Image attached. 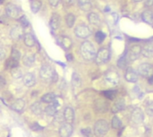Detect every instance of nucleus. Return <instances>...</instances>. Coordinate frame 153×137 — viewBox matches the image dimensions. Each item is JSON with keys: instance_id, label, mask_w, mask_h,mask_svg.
<instances>
[{"instance_id": "obj_17", "label": "nucleus", "mask_w": 153, "mask_h": 137, "mask_svg": "<svg viewBox=\"0 0 153 137\" xmlns=\"http://www.w3.org/2000/svg\"><path fill=\"white\" fill-rule=\"evenodd\" d=\"M141 55L145 58H152L153 57V44L148 43L143 48H141Z\"/></svg>"}, {"instance_id": "obj_29", "label": "nucleus", "mask_w": 153, "mask_h": 137, "mask_svg": "<svg viewBox=\"0 0 153 137\" xmlns=\"http://www.w3.org/2000/svg\"><path fill=\"white\" fill-rule=\"evenodd\" d=\"M60 42H61V45L63 46V48L66 49H70L72 45H73V41H72V40L68 37H63Z\"/></svg>"}, {"instance_id": "obj_31", "label": "nucleus", "mask_w": 153, "mask_h": 137, "mask_svg": "<svg viewBox=\"0 0 153 137\" xmlns=\"http://www.w3.org/2000/svg\"><path fill=\"white\" fill-rule=\"evenodd\" d=\"M55 99H56V97H55V94L54 93H47L44 96H42L41 100L45 103H52L53 100Z\"/></svg>"}, {"instance_id": "obj_43", "label": "nucleus", "mask_w": 153, "mask_h": 137, "mask_svg": "<svg viewBox=\"0 0 153 137\" xmlns=\"http://www.w3.org/2000/svg\"><path fill=\"white\" fill-rule=\"evenodd\" d=\"M61 0H48L49 5L53 7H57L59 4H60Z\"/></svg>"}, {"instance_id": "obj_14", "label": "nucleus", "mask_w": 153, "mask_h": 137, "mask_svg": "<svg viewBox=\"0 0 153 137\" xmlns=\"http://www.w3.org/2000/svg\"><path fill=\"white\" fill-rule=\"evenodd\" d=\"M124 108H125V102H124V100L123 99H117L114 103V105L112 106L111 110H112V112L114 114H116V113H118V112L124 110Z\"/></svg>"}, {"instance_id": "obj_50", "label": "nucleus", "mask_w": 153, "mask_h": 137, "mask_svg": "<svg viewBox=\"0 0 153 137\" xmlns=\"http://www.w3.org/2000/svg\"><path fill=\"white\" fill-rule=\"evenodd\" d=\"M133 2H141V1H142V0H133Z\"/></svg>"}, {"instance_id": "obj_27", "label": "nucleus", "mask_w": 153, "mask_h": 137, "mask_svg": "<svg viewBox=\"0 0 153 137\" xmlns=\"http://www.w3.org/2000/svg\"><path fill=\"white\" fill-rule=\"evenodd\" d=\"M41 7V2L40 0H31V9L32 13L36 14L40 11V9Z\"/></svg>"}, {"instance_id": "obj_28", "label": "nucleus", "mask_w": 153, "mask_h": 137, "mask_svg": "<svg viewBox=\"0 0 153 137\" xmlns=\"http://www.w3.org/2000/svg\"><path fill=\"white\" fill-rule=\"evenodd\" d=\"M57 108L56 106H54L53 104L50 103L49 106H48L46 108H45V113H46L48 116H56L57 113Z\"/></svg>"}, {"instance_id": "obj_1", "label": "nucleus", "mask_w": 153, "mask_h": 137, "mask_svg": "<svg viewBox=\"0 0 153 137\" xmlns=\"http://www.w3.org/2000/svg\"><path fill=\"white\" fill-rule=\"evenodd\" d=\"M80 51H81L82 57L87 61H92L95 59L96 55H97L94 45L89 41H84L81 45Z\"/></svg>"}, {"instance_id": "obj_39", "label": "nucleus", "mask_w": 153, "mask_h": 137, "mask_svg": "<svg viewBox=\"0 0 153 137\" xmlns=\"http://www.w3.org/2000/svg\"><path fill=\"white\" fill-rule=\"evenodd\" d=\"M103 95L109 99H114L115 98V90H106L103 92Z\"/></svg>"}, {"instance_id": "obj_49", "label": "nucleus", "mask_w": 153, "mask_h": 137, "mask_svg": "<svg viewBox=\"0 0 153 137\" xmlns=\"http://www.w3.org/2000/svg\"><path fill=\"white\" fill-rule=\"evenodd\" d=\"M66 58H67L69 61H71L72 59H73V58H72V55H70V54H67V55H66Z\"/></svg>"}, {"instance_id": "obj_24", "label": "nucleus", "mask_w": 153, "mask_h": 137, "mask_svg": "<svg viewBox=\"0 0 153 137\" xmlns=\"http://www.w3.org/2000/svg\"><path fill=\"white\" fill-rule=\"evenodd\" d=\"M141 18L148 24H153V12L151 10H145L141 14Z\"/></svg>"}, {"instance_id": "obj_46", "label": "nucleus", "mask_w": 153, "mask_h": 137, "mask_svg": "<svg viewBox=\"0 0 153 137\" xmlns=\"http://www.w3.org/2000/svg\"><path fill=\"white\" fill-rule=\"evenodd\" d=\"M5 84V80L2 77V76H0V89H2Z\"/></svg>"}, {"instance_id": "obj_11", "label": "nucleus", "mask_w": 153, "mask_h": 137, "mask_svg": "<svg viewBox=\"0 0 153 137\" xmlns=\"http://www.w3.org/2000/svg\"><path fill=\"white\" fill-rule=\"evenodd\" d=\"M124 78L129 83H136L139 79V75L137 71H135L133 68L132 67H128L125 71L124 74Z\"/></svg>"}, {"instance_id": "obj_16", "label": "nucleus", "mask_w": 153, "mask_h": 137, "mask_svg": "<svg viewBox=\"0 0 153 137\" xmlns=\"http://www.w3.org/2000/svg\"><path fill=\"white\" fill-rule=\"evenodd\" d=\"M88 21L92 25H94V26H100L101 23V20H100V16H98V14L93 12L89 13L88 14Z\"/></svg>"}, {"instance_id": "obj_5", "label": "nucleus", "mask_w": 153, "mask_h": 137, "mask_svg": "<svg viewBox=\"0 0 153 137\" xmlns=\"http://www.w3.org/2000/svg\"><path fill=\"white\" fill-rule=\"evenodd\" d=\"M74 33L80 39H87L92 35V31L86 24H79L74 30Z\"/></svg>"}, {"instance_id": "obj_53", "label": "nucleus", "mask_w": 153, "mask_h": 137, "mask_svg": "<svg viewBox=\"0 0 153 137\" xmlns=\"http://www.w3.org/2000/svg\"></svg>"}, {"instance_id": "obj_34", "label": "nucleus", "mask_w": 153, "mask_h": 137, "mask_svg": "<svg viewBox=\"0 0 153 137\" xmlns=\"http://www.w3.org/2000/svg\"><path fill=\"white\" fill-rule=\"evenodd\" d=\"M11 75H12L13 78H14V79H20L23 76V73L19 67H15L11 70Z\"/></svg>"}, {"instance_id": "obj_20", "label": "nucleus", "mask_w": 153, "mask_h": 137, "mask_svg": "<svg viewBox=\"0 0 153 137\" xmlns=\"http://www.w3.org/2000/svg\"><path fill=\"white\" fill-rule=\"evenodd\" d=\"M107 104L105 100L103 99H98L97 101L95 102V108L98 112H100V113H103V112H106L107 109Z\"/></svg>"}, {"instance_id": "obj_35", "label": "nucleus", "mask_w": 153, "mask_h": 137, "mask_svg": "<svg viewBox=\"0 0 153 137\" xmlns=\"http://www.w3.org/2000/svg\"><path fill=\"white\" fill-rule=\"evenodd\" d=\"M106 39V34L103 32H100V31H98L96 32L95 34V40L98 43H102L104 41V40Z\"/></svg>"}, {"instance_id": "obj_37", "label": "nucleus", "mask_w": 153, "mask_h": 137, "mask_svg": "<svg viewBox=\"0 0 153 137\" xmlns=\"http://www.w3.org/2000/svg\"><path fill=\"white\" fill-rule=\"evenodd\" d=\"M11 58L12 59H14V60H15V61H19L20 60V58H21V54H20V52L18 51L16 49H12V52H11Z\"/></svg>"}, {"instance_id": "obj_12", "label": "nucleus", "mask_w": 153, "mask_h": 137, "mask_svg": "<svg viewBox=\"0 0 153 137\" xmlns=\"http://www.w3.org/2000/svg\"><path fill=\"white\" fill-rule=\"evenodd\" d=\"M23 28L22 27V25H15L14 26L11 32H10V36L11 38L14 40H19L22 39V37L23 36Z\"/></svg>"}, {"instance_id": "obj_21", "label": "nucleus", "mask_w": 153, "mask_h": 137, "mask_svg": "<svg viewBox=\"0 0 153 137\" xmlns=\"http://www.w3.org/2000/svg\"><path fill=\"white\" fill-rule=\"evenodd\" d=\"M78 5L84 12H89L92 7L91 0H78Z\"/></svg>"}, {"instance_id": "obj_8", "label": "nucleus", "mask_w": 153, "mask_h": 137, "mask_svg": "<svg viewBox=\"0 0 153 137\" xmlns=\"http://www.w3.org/2000/svg\"><path fill=\"white\" fill-rule=\"evenodd\" d=\"M5 13H6V15H8L9 17L16 19V18H18L21 15L22 9L19 6H17L16 5L8 4L5 6Z\"/></svg>"}, {"instance_id": "obj_41", "label": "nucleus", "mask_w": 153, "mask_h": 137, "mask_svg": "<svg viewBox=\"0 0 153 137\" xmlns=\"http://www.w3.org/2000/svg\"><path fill=\"white\" fill-rule=\"evenodd\" d=\"M19 21H20V23H21L22 27H23V28H26V27H28L29 24H30V23H29V21L27 20L26 16H22V17H20Z\"/></svg>"}, {"instance_id": "obj_3", "label": "nucleus", "mask_w": 153, "mask_h": 137, "mask_svg": "<svg viewBox=\"0 0 153 137\" xmlns=\"http://www.w3.org/2000/svg\"><path fill=\"white\" fill-rule=\"evenodd\" d=\"M109 125L105 119L98 120L94 125V134L98 137H102L109 132Z\"/></svg>"}, {"instance_id": "obj_22", "label": "nucleus", "mask_w": 153, "mask_h": 137, "mask_svg": "<svg viewBox=\"0 0 153 137\" xmlns=\"http://www.w3.org/2000/svg\"><path fill=\"white\" fill-rule=\"evenodd\" d=\"M23 65L27 67H31L34 65L35 63V56L32 54H27L23 58Z\"/></svg>"}, {"instance_id": "obj_33", "label": "nucleus", "mask_w": 153, "mask_h": 137, "mask_svg": "<svg viewBox=\"0 0 153 137\" xmlns=\"http://www.w3.org/2000/svg\"><path fill=\"white\" fill-rule=\"evenodd\" d=\"M15 67H18V62L14 60V59H12V58H9L6 61V63H5V68L12 70V69H14Z\"/></svg>"}, {"instance_id": "obj_48", "label": "nucleus", "mask_w": 153, "mask_h": 137, "mask_svg": "<svg viewBox=\"0 0 153 137\" xmlns=\"http://www.w3.org/2000/svg\"><path fill=\"white\" fill-rule=\"evenodd\" d=\"M149 83H150V84H153V75H152L150 77H149Z\"/></svg>"}, {"instance_id": "obj_6", "label": "nucleus", "mask_w": 153, "mask_h": 137, "mask_svg": "<svg viewBox=\"0 0 153 137\" xmlns=\"http://www.w3.org/2000/svg\"><path fill=\"white\" fill-rule=\"evenodd\" d=\"M137 73L142 77H150L153 75V66L149 63H142L138 66Z\"/></svg>"}, {"instance_id": "obj_38", "label": "nucleus", "mask_w": 153, "mask_h": 137, "mask_svg": "<svg viewBox=\"0 0 153 137\" xmlns=\"http://www.w3.org/2000/svg\"><path fill=\"white\" fill-rule=\"evenodd\" d=\"M146 112L149 116H153V100H149L146 103Z\"/></svg>"}, {"instance_id": "obj_7", "label": "nucleus", "mask_w": 153, "mask_h": 137, "mask_svg": "<svg viewBox=\"0 0 153 137\" xmlns=\"http://www.w3.org/2000/svg\"><path fill=\"white\" fill-rule=\"evenodd\" d=\"M105 80L111 86H116L119 83V75L114 70H109L106 73Z\"/></svg>"}, {"instance_id": "obj_51", "label": "nucleus", "mask_w": 153, "mask_h": 137, "mask_svg": "<svg viewBox=\"0 0 153 137\" xmlns=\"http://www.w3.org/2000/svg\"><path fill=\"white\" fill-rule=\"evenodd\" d=\"M4 1H5V0H0V4H2V3H3Z\"/></svg>"}, {"instance_id": "obj_52", "label": "nucleus", "mask_w": 153, "mask_h": 137, "mask_svg": "<svg viewBox=\"0 0 153 137\" xmlns=\"http://www.w3.org/2000/svg\"><path fill=\"white\" fill-rule=\"evenodd\" d=\"M89 137H91V136H89Z\"/></svg>"}, {"instance_id": "obj_36", "label": "nucleus", "mask_w": 153, "mask_h": 137, "mask_svg": "<svg viewBox=\"0 0 153 137\" xmlns=\"http://www.w3.org/2000/svg\"><path fill=\"white\" fill-rule=\"evenodd\" d=\"M72 84H73L74 86H75V87H79L81 85V78H80L79 75L76 74V73H74L73 76H72Z\"/></svg>"}, {"instance_id": "obj_32", "label": "nucleus", "mask_w": 153, "mask_h": 137, "mask_svg": "<svg viewBox=\"0 0 153 137\" xmlns=\"http://www.w3.org/2000/svg\"><path fill=\"white\" fill-rule=\"evenodd\" d=\"M66 24L69 28H72L75 23V16L73 14H68L66 18Z\"/></svg>"}, {"instance_id": "obj_30", "label": "nucleus", "mask_w": 153, "mask_h": 137, "mask_svg": "<svg viewBox=\"0 0 153 137\" xmlns=\"http://www.w3.org/2000/svg\"><path fill=\"white\" fill-rule=\"evenodd\" d=\"M111 125H112V127L114 129H119L122 127V121L120 120V118L117 116H115L112 118Z\"/></svg>"}, {"instance_id": "obj_45", "label": "nucleus", "mask_w": 153, "mask_h": 137, "mask_svg": "<svg viewBox=\"0 0 153 137\" xmlns=\"http://www.w3.org/2000/svg\"><path fill=\"white\" fill-rule=\"evenodd\" d=\"M82 134L83 135L89 137V136H91V134H92V131H91V129H89V128H85V129L82 130Z\"/></svg>"}, {"instance_id": "obj_47", "label": "nucleus", "mask_w": 153, "mask_h": 137, "mask_svg": "<svg viewBox=\"0 0 153 137\" xmlns=\"http://www.w3.org/2000/svg\"><path fill=\"white\" fill-rule=\"evenodd\" d=\"M145 5L146 6H152L153 5V0H146Z\"/></svg>"}, {"instance_id": "obj_13", "label": "nucleus", "mask_w": 153, "mask_h": 137, "mask_svg": "<svg viewBox=\"0 0 153 137\" xmlns=\"http://www.w3.org/2000/svg\"><path fill=\"white\" fill-rule=\"evenodd\" d=\"M73 133V126L69 123H63L59 128V134L61 137H70Z\"/></svg>"}, {"instance_id": "obj_19", "label": "nucleus", "mask_w": 153, "mask_h": 137, "mask_svg": "<svg viewBox=\"0 0 153 137\" xmlns=\"http://www.w3.org/2000/svg\"><path fill=\"white\" fill-rule=\"evenodd\" d=\"M64 117L67 123H72L74 119V109L70 108V107H67L66 108L65 111H64Z\"/></svg>"}, {"instance_id": "obj_40", "label": "nucleus", "mask_w": 153, "mask_h": 137, "mask_svg": "<svg viewBox=\"0 0 153 137\" xmlns=\"http://www.w3.org/2000/svg\"><path fill=\"white\" fill-rule=\"evenodd\" d=\"M127 62H128V60H127V58H126V56L122 57V58L117 61V66H118L120 68H124L125 66H126Z\"/></svg>"}, {"instance_id": "obj_2", "label": "nucleus", "mask_w": 153, "mask_h": 137, "mask_svg": "<svg viewBox=\"0 0 153 137\" xmlns=\"http://www.w3.org/2000/svg\"><path fill=\"white\" fill-rule=\"evenodd\" d=\"M40 75L42 80L48 83H55L57 82L58 75L54 68L48 65H43L40 70Z\"/></svg>"}, {"instance_id": "obj_42", "label": "nucleus", "mask_w": 153, "mask_h": 137, "mask_svg": "<svg viewBox=\"0 0 153 137\" xmlns=\"http://www.w3.org/2000/svg\"><path fill=\"white\" fill-rule=\"evenodd\" d=\"M31 128L34 131H40V130H43L44 127H42L41 125H40L38 123H34L31 125Z\"/></svg>"}, {"instance_id": "obj_23", "label": "nucleus", "mask_w": 153, "mask_h": 137, "mask_svg": "<svg viewBox=\"0 0 153 137\" xmlns=\"http://www.w3.org/2000/svg\"><path fill=\"white\" fill-rule=\"evenodd\" d=\"M23 41H24V44L29 48L33 47L36 43L35 38L33 37V35L31 33H25L23 35Z\"/></svg>"}, {"instance_id": "obj_44", "label": "nucleus", "mask_w": 153, "mask_h": 137, "mask_svg": "<svg viewBox=\"0 0 153 137\" xmlns=\"http://www.w3.org/2000/svg\"><path fill=\"white\" fill-rule=\"evenodd\" d=\"M5 58V50L2 46H0V60H3Z\"/></svg>"}, {"instance_id": "obj_26", "label": "nucleus", "mask_w": 153, "mask_h": 137, "mask_svg": "<svg viewBox=\"0 0 153 137\" xmlns=\"http://www.w3.org/2000/svg\"><path fill=\"white\" fill-rule=\"evenodd\" d=\"M31 110L34 115H40L43 112V108L40 102H34L31 107Z\"/></svg>"}, {"instance_id": "obj_10", "label": "nucleus", "mask_w": 153, "mask_h": 137, "mask_svg": "<svg viewBox=\"0 0 153 137\" xmlns=\"http://www.w3.org/2000/svg\"><path fill=\"white\" fill-rule=\"evenodd\" d=\"M131 118H132V121L134 124L139 125V124H141L143 120H144V114H143L142 110L140 108H135L132 112Z\"/></svg>"}, {"instance_id": "obj_25", "label": "nucleus", "mask_w": 153, "mask_h": 137, "mask_svg": "<svg viewBox=\"0 0 153 137\" xmlns=\"http://www.w3.org/2000/svg\"><path fill=\"white\" fill-rule=\"evenodd\" d=\"M59 25H60V17L58 14H54L51 16V19H50V27L52 30H57L59 28Z\"/></svg>"}, {"instance_id": "obj_15", "label": "nucleus", "mask_w": 153, "mask_h": 137, "mask_svg": "<svg viewBox=\"0 0 153 137\" xmlns=\"http://www.w3.org/2000/svg\"><path fill=\"white\" fill-rule=\"evenodd\" d=\"M23 84L25 86L27 87H32L35 85L36 84V78L34 76L33 74H31V73H28V74H26L24 76H23Z\"/></svg>"}, {"instance_id": "obj_9", "label": "nucleus", "mask_w": 153, "mask_h": 137, "mask_svg": "<svg viewBox=\"0 0 153 137\" xmlns=\"http://www.w3.org/2000/svg\"><path fill=\"white\" fill-rule=\"evenodd\" d=\"M141 55V47L139 45H134V46H132L130 49L128 50L126 58L128 62L134 61V60L138 59Z\"/></svg>"}, {"instance_id": "obj_18", "label": "nucleus", "mask_w": 153, "mask_h": 137, "mask_svg": "<svg viewBox=\"0 0 153 137\" xmlns=\"http://www.w3.org/2000/svg\"><path fill=\"white\" fill-rule=\"evenodd\" d=\"M25 106V102L23 99H17L16 100L13 102L12 104V108L16 112H22Z\"/></svg>"}, {"instance_id": "obj_4", "label": "nucleus", "mask_w": 153, "mask_h": 137, "mask_svg": "<svg viewBox=\"0 0 153 137\" xmlns=\"http://www.w3.org/2000/svg\"><path fill=\"white\" fill-rule=\"evenodd\" d=\"M110 59V51L107 48H102L98 51L95 60L97 64L98 65H102V64H106L107 61Z\"/></svg>"}]
</instances>
